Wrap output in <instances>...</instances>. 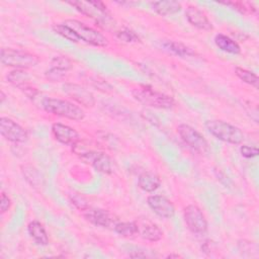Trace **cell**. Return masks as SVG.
Segmentation results:
<instances>
[{
    "instance_id": "277c9868",
    "label": "cell",
    "mask_w": 259,
    "mask_h": 259,
    "mask_svg": "<svg viewBox=\"0 0 259 259\" xmlns=\"http://www.w3.org/2000/svg\"><path fill=\"white\" fill-rule=\"evenodd\" d=\"M204 125L210 135L223 142L238 145L244 140V134L242 131L227 121L211 119L207 120Z\"/></svg>"
},
{
    "instance_id": "4fadbf2b",
    "label": "cell",
    "mask_w": 259,
    "mask_h": 259,
    "mask_svg": "<svg viewBox=\"0 0 259 259\" xmlns=\"http://www.w3.org/2000/svg\"><path fill=\"white\" fill-rule=\"evenodd\" d=\"M137 224L138 235L149 242H158L163 237V231L148 219H139L135 221Z\"/></svg>"
},
{
    "instance_id": "ac0fdd59",
    "label": "cell",
    "mask_w": 259,
    "mask_h": 259,
    "mask_svg": "<svg viewBox=\"0 0 259 259\" xmlns=\"http://www.w3.org/2000/svg\"><path fill=\"white\" fill-rule=\"evenodd\" d=\"M161 180L159 176L153 172H144L139 176L138 185L141 189L147 192H153L159 188Z\"/></svg>"
},
{
    "instance_id": "603a6c76",
    "label": "cell",
    "mask_w": 259,
    "mask_h": 259,
    "mask_svg": "<svg viewBox=\"0 0 259 259\" xmlns=\"http://www.w3.org/2000/svg\"><path fill=\"white\" fill-rule=\"evenodd\" d=\"M115 233H117L119 236L128 238L134 237L135 235H138V229L136 222H120L116 223L113 227Z\"/></svg>"
},
{
    "instance_id": "ba28073f",
    "label": "cell",
    "mask_w": 259,
    "mask_h": 259,
    "mask_svg": "<svg viewBox=\"0 0 259 259\" xmlns=\"http://www.w3.org/2000/svg\"><path fill=\"white\" fill-rule=\"evenodd\" d=\"M183 218L187 228L193 234H203L207 230L206 219L201 209L195 204H189L184 208Z\"/></svg>"
},
{
    "instance_id": "f1b7e54d",
    "label": "cell",
    "mask_w": 259,
    "mask_h": 259,
    "mask_svg": "<svg viewBox=\"0 0 259 259\" xmlns=\"http://www.w3.org/2000/svg\"><path fill=\"white\" fill-rule=\"evenodd\" d=\"M65 73L66 72H64L62 70H59V69L54 68V67H51L48 71H46L45 75H46L47 79H49L52 82H55V81L61 80L65 76Z\"/></svg>"
},
{
    "instance_id": "52a82bcc",
    "label": "cell",
    "mask_w": 259,
    "mask_h": 259,
    "mask_svg": "<svg viewBox=\"0 0 259 259\" xmlns=\"http://www.w3.org/2000/svg\"><path fill=\"white\" fill-rule=\"evenodd\" d=\"M177 132L182 141L198 154L205 155L209 153V146L207 141L192 126L182 123L178 125Z\"/></svg>"
},
{
    "instance_id": "4316f807",
    "label": "cell",
    "mask_w": 259,
    "mask_h": 259,
    "mask_svg": "<svg viewBox=\"0 0 259 259\" xmlns=\"http://www.w3.org/2000/svg\"><path fill=\"white\" fill-rule=\"evenodd\" d=\"M52 67L62 70L64 72H67L73 67V65H72V62L67 57L58 56L52 60Z\"/></svg>"
},
{
    "instance_id": "ffe728a7",
    "label": "cell",
    "mask_w": 259,
    "mask_h": 259,
    "mask_svg": "<svg viewBox=\"0 0 259 259\" xmlns=\"http://www.w3.org/2000/svg\"><path fill=\"white\" fill-rule=\"evenodd\" d=\"M151 5L153 10L162 16L174 14L181 10V4L177 1H155Z\"/></svg>"
},
{
    "instance_id": "8992f818",
    "label": "cell",
    "mask_w": 259,
    "mask_h": 259,
    "mask_svg": "<svg viewBox=\"0 0 259 259\" xmlns=\"http://www.w3.org/2000/svg\"><path fill=\"white\" fill-rule=\"evenodd\" d=\"M64 23L70 26L75 31V33L77 34L80 40L88 45L95 46V47H102V48L108 45L107 38L102 33H100L96 29L86 25L85 23L79 20L68 19Z\"/></svg>"
},
{
    "instance_id": "4dcf8cb0",
    "label": "cell",
    "mask_w": 259,
    "mask_h": 259,
    "mask_svg": "<svg viewBox=\"0 0 259 259\" xmlns=\"http://www.w3.org/2000/svg\"><path fill=\"white\" fill-rule=\"evenodd\" d=\"M240 152L242 154L243 157L245 158H253V157H256L259 153L258 149L256 147H252V146H247V145H244V146H241L240 148Z\"/></svg>"
},
{
    "instance_id": "484cf974",
    "label": "cell",
    "mask_w": 259,
    "mask_h": 259,
    "mask_svg": "<svg viewBox=\"0 0 259 259\" xmlns=\"http://www.w3.org/2000/svg\"><path fill=\"white\" fill-rule=\"evenodd\" d=\"M53 29L55 32H57L58 34H60L61 36L73 41V42H78L80 41L79 37L77 36V34L75 33V31L70 27L68 26L67 24L65 23H60V24H55L53 26Z\"/></svg>"
},
{
    "instance_id": "83f0119b",
    "label": "cell",
    "mask_w": 259,
    "mask_h": 259,
    "mask_svg": "<svg viewBox=\"0 0 259 259\" xmlns=\"http://www.w3.org/2000/svg\"><path fill=\"white\" fill-rule=\"evenodd\" d=\"M116 36L118 39H120L124 42H135V41L139 40L138 34L128 28H124V29L116 32Z\"/></svg>"
},
{
    "instance_id": "f546056e",
    "label": "cell",
    "mask_w": 259,
    "mask_h": 259,
    "mask_svg": "<svg viewBox=\"0 0 259 259\" xmlns=\"http://www.w3.org/2000/svg\"><path fill=\"white\" fill-rule=\"evenodd\" d=\"M226 5H231L236 10H239L242 13H252L254 8L251 7L250 3L247 2H226Z\"/></svg>"
},
{
    "instance_id": "836d02e7",
    "label": "cell",
    "mask_w": 259,
    "mask_h": 259,
    "mask_svg": "<svg viewBox=\"0 0 259 259\" xmlns=\"http://www.w3.org/2000/svg\"><path fill=\"white\" fill-rule=\"evenodd\" d=\"M180 256L178 255V254H169L168 256H167V258H179Z\"/></svg>"
},
{
    "instance_id": "cb8c5ba5",
    "label": "cell",
    "mask_w": 259,
    "mask_h": 259,
    "mask_svg": "<svg viewBox=\"0 0 259 259\" xmlns=\"http://www.w3.org/2000/svg\"><path fill=\"white\" fill-rule=\"evenodd\" d=\"M235 74L243 82L253 86L255 89H258L259 79H258V76L256 74H254L253 72H251L249 70H246V69H243V68H240V67H236L235 68Z\"/></svg>"
},
{
    "instance_id": "d6a6232c",
    "label": "cell",
    "mask_w": 259,
    "mask_h": 259,
    "mask_svg": "<svg viewBox=\"0 0 259 259\" xmlns=\"http://www.w3.org/2000/svg\"><path fill=\"white\" fill-rule=\"evenodd\" d=\"M11 206V199L9 198V196L4 193L1 192V198H0V210L2 213L6 212Z\"/></svg>"
},
{
    "instance_id": "e0dca14e",
    "label": "cell",
    "mask_w": 259,
    "mask_h": 259,
    "mask_svg": "<svg viewBox=\"0 0 259 259\" xmlns=\"http://www.w3.org/2000/svg\"><path fill=\"white\" fill-rule=\"evenodd\" d=\"M162 46L163 48L178 56V57H181V58H185V57H194L196 55L195 51L192 50L191 48L187 47L186 45L182 44V42H179V41H175V40H164L162 42Z\"/></svg>"
},
{
    "instance_id": "44dd1931",
    "label": "cell",
    "mask_w": 259,
    "mask_h": 259,
    "mask_svg": "<svg viewBox=\"0 0 259 259\" xmlns=\"http://www.w3.org/2000/svg\"><path fill=\"white\" fill-rule=\"evenodd\" d=\"M214 44L219 49L226 53H230L233 55H238L241 52L240 46L237 41L232 39L230 36L225 35L223 33H218L214 36Z\"/></svg>"
},
{
    "instance_id": "3957f363",
    "label": "cell",
    "mask_w": 259,
    "mask_h": 259,
    "mask_svg": "<svg viewBox=\"0 0 259 259\" xmlns=\"http://www.w3.org/2000/svg\"><path fill=\"white\" fill-rule=\"evenodd\" d=\"M41 106L49 113L66 117L72 120H82L85 117L84 110L80 106L68 100L54 97H46L42 99Z\"/></svg>"
},
{
    "instance_id": "e575fe53",
    "label": "cell",
    "mask_w": 259,
    "mask_h": 259,
    "mask_svg": "<svg viewBox=\"0 0 259 259\" xmlns=\"http://www.w3.org/2000/svg\"><path fill=\"white\" fill-rule=\"evenodd\" d=\"M0 94H1V102L3 103V102H4V100H5V97H6V96H5V94H4V92H3V91H1V92H0Z\"/></svg>"
},
{
    "instance_id": "8fae6325",
    "label": "cell",
    "mask_w": 259,
    "mask_h": 259,
    "mask_svg": "<svg viewBox=\"0 0 259 259\" xmlns=\"http://www.w3.org/2000/svg\"><path fill=\"white\" fill-rule=\"evenodd\" d=\"M63 90L67 95L83 106L92 107L95 105L94 95L81 85L75 83H65L63 85Z\"/></svg>"
},
{
    "instance_id": "d4e9b609",
    "label": "cell",
    "mask_w": 259,
    "mask_h": 259,
    "mask_svg": "<svg viewBox=\"0 0 259 259\" xmlns=\"http://www.w3.org/2000/svg\"><path fill=\"white\" fill-rule=\"evenodd\" d=\"M22 173L31 186L37 187L41 185V176L35 168L31 166H24L22 167Z\"/></svg>"
},
{
    "instance_id": "5bb4252c",
    "label": "cell",
    "mask_w": 259,
    "mask_h": 259,
    "mask_svg": "<svg viewBox=\"0 0 259 259\" xmlns=\"http://www.w3.org/2000/svg\"><path fill=\"white\" fill-rule=\"evenodd\" d=\"M52 133L57 141L67 146H75L80 140L79 134L73 127L60 122L52 125Z\"/></svg>"
},
{
    "instance_id": "9c48e42d",
    "label": "cell",
    "mask_w": 259,
    "mask_h": 259,
    "mask_svg": "<svg viewBox=\"0 0 259 259\" xmlns=\"http://www.w3.org/2000/svg\"><path fill=\"white\" fill-rule=\"evenodd\" d=\"M0 133L3 138L12 143H24L28 139L27 132L11 118H0Z\"/></svg>"
},
{
    "instance_id": "7402d4cb",
    "label": "cell",
    "mask_w": 259,
    "mask_h": 259,
    "mask_svg": "<svg viewBox=\"0 0 259 259\" xmlns=\"http://www.w3.org/2000/svg\"><path fill=\"white\" fill-rule=\"evenodd\" d=\"M29 75L22 69H15L8 73L7 80L9 83L18 87L19 89L27 84H29Z\"/></svg>"
},
{
    "instance_id": "30bf717a",
    "label": "cell",
    "mask_w": 259,
    "mask_h": 259,
    "mask_svg": "<svg viewBox=\"0 0 259 259\" xmlns=\"http://www.w3.org/2000/svg\"><path fill=\"white\" fill-rule=\"evenodd\" d=\"M80 158L86 163H90L97 171L104 174H111L113 172L112 160L108 155L98 151H88L78 154Z\"/></svg>"
},
{
    "instance_id": "1f68e13d",
    "label": "cell",
    "mask_w": 259,
    "mask_h": 259,
    "mask_svg": "<svg viewBox=\"0 0 259 259\" xmlns=\"http://www.w3.org/2000/svg\"><path fill=\"white\" fill-rule=\"evenodd\" d=\"M72 200V203L79 209L81 210H86L87 208H89V205L86 201V199L83 197V196H80V195H74L72 196L71 198Z\"/></svg>"
},
{
    "instance_id": "7a4b0ae2",
    "label": "cell",
    "mask_w": 259,
    "mask_h": 259,
    "mask_svg": "<svg viewBox=\"0 0 259 259\" xmlns=\"http://www.w3.org/2000/svg\"><path fill=\"white\" fill-rule=\"evenodd\" d=\"M70 5L82 14L92 18L98 25L108 29L113 26V19L106 6L100 1H69Z\"/></svg>"
},
{
    "instance_id": "7c38bea8",
    "label": "cell",
    "mask_w": 259,
    "mask_h": 259,
    "mask_svg": "<svg viewBox=\"0 0 259 259\" xmlns=\"http://www.w3.org/2000/svg\"><path fill=\"white\" fill-rule=\"evenodd\" d=\"M150 208L159 217L171 219L175 214V206L170 199L163 195H150L147 199Z\"/></svg>"
},
{
    "instance_id": "2e32d148",
    "label": "cell",
    "mask_w": 259,
    "mask_h": 259,
    "mask_svg": "<svg viewBox=\"0 0 259 259\" xmlns=\"http://www.w3.org/2000/svg\"><path fill=\"white\" fill-rule=\"evenodd\" d=\"M185 15L188 22L199 29L211 30L213 28L207 16L195 6H188L185 11Z\"/></svg>"
},
{
    "instance_id": "9a60e30c",
    "label": "cell",
    "mask_w": 259,
    "mask_h": 259,
    "mask_svg": "<svg viewBox=\"0 0 259 259\" xmlns=\"http://www.w3.org/2000/svg\"><path fill=\"white\" fill-rule=\"evenodd\" d=\"M84 217L85 219L90 222L91 224L95 225V226H99V227H103V228H108L110 226L116 224L115 220L113 219V217L110 214V212H108L105 209H101V208H87L86 210H84Z\"/></svg>"
},
{
    "instance_id": "5b68a950",
    "label": "cell",
    "mask_w": 259,
    "mask_h": 259,
    "mask_svg": "<svg viewBox=\"0 0 259 259\" xmlns=\"http://www.w3.org/2000/svg\"><path fill=\"white\" fill-rule=\"evenodd\" d=\"M0 60L5 66L22 70L36 66L39 61L38 58L33 54L11 48L1 49Z\"/></svg>"
},
{
    "instance_id": "d6986e66",
    "label": "cell",
    "mask_w": 259,
    "mask_h": 259,
    "mask_svg": "<svg viewBox=\"0 0 259 259\" xmlns=\"http://www.w3.org/2000/svg\"><path fill=\"white\" fill-rule=\"evenodd\" d=\"M27 231L30 237L33 239V241L38 244V245H48L49 243V236L47 231L45 230L44 226L37 222V221H32L28 224L27 226Z\"/></svg>"
},
{
    "instance_id": "6da1fadb",
    "label": "cell",
    "mask_w": 259,
    "mask_h": 259,
    "mask_svg": "<svg viewBox=\"0 0 259 259\" xmlns=\"http://www.w3.org/2000/svg\"><path fill=\"white\" fill-rule=\"evenodd\" d=\"M132 95L140 103L154 108L169 109L175 104L174 99L171 96L156 91L149 85H140L134 88Z\"/></svg>"
}]
</instances>
